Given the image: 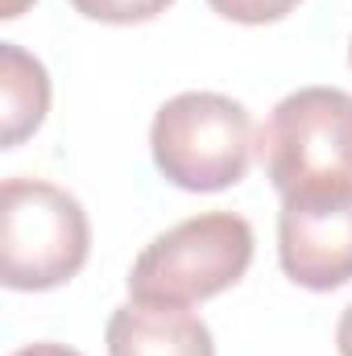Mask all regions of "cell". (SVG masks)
Masks as SVG:
<instances>
[{"label":"cell","instance_id":"9","mask_svg":"<svg viewBox=\"0 0 352 356\" xmlns=\"http://www.w3.org/2000/svg\"><path fill=\"white\" fill-rule=\"evenodd\" d=\"M207 4L237 25H269L298 8V0H207Z\"/></svg>","mask_w":352,"mask_h":356},{"label":"cell","instance_id":"5","mask_svg":"<svg viewBox=\"0 0 352 356\" xmlns=\"http://www.w3.org/2000/svg\"><path fill=\"white\" fill-rule=\"evenodd\" d=\"M278 261L294 286L315 294L352 282V199H282Z\"/></svg>","mask_w":352,"mask_h":356},{"label":"cell","instance_id":"7","mask_svg":"<svg viewBox=\"0 0 352 356\" xmlns=\"http://www.w3.org/2000/svg\"><path fill=\"white\" fill-rule=\"evenodd\" d=\"M50 112V75L17 42H0V145L13 149L42 129Z\"/></svg>","mask_w":352,"mask_h":356},{"label":"cell","instance_id":"13","mask_svg":"<svg viewBox=\"0 0 352 356\" xmlns=\"http://www.w3.org/2000/svg\"><path fill=\"white\" fill-rule=\"evenodd\" d=\"M349 63H352V42H349Z\"/></svg>","mask_w":352,"mask_h":356},{"label":"cell","instance_id":"1","mask_svg":"<svg viewBox=\"0 0 352 356\" xmlns=\"http://www.w3.org/2000/svg\"><path fill=\"white\" fill-rule=\"evenodd\" d=\"M257 154L282 199H352V95L290 91L269 112Z\"/></svg>","mask_w":352,"mask_h":356},{"label":"cell","instance_id":"10","mask_svg":"<svg viewBox=\"0 0 352 356\" xmlns=\"http://www.w3.org/2000/svg\"><path fill=\"white\" fill-rule=\"evenodd\" d=\"M13 356H83V353H75V348H67V344H50V340H42V344H25V348H17Z\"/></svg>","mask_w":352,"mask_h":356},{"label":"cell","instance_id":"12","mask_svg":"<svg viewBox=\"0 0 352 356\" xmlns=\"http://www.w3.org/2000/svg\"><path fill=\"white\" fill-rule=\"evenodd\" d=\"M29 4H33V0H4V4H0V17H4V21H13V17H21Z\"/></svg>","mask_w":352,"mask_h":356},{"label":"cell","instance_id":"11","mask_svg":"<svg viewBox=\"0 0 352 356\" xmlns=\"http://www.w3.org/2000/svg\"><path fill=\"white\" fill-rule=\"evenodd\" d=\"M336 348H340V356H352V302L344 307V315L336 323Z\"/></svg>","mask_w":352,"mask_h":356},{"label":"cell","instance_id":"6","mask_svg":"<svg viewBox=\"0 0 352 356\" xmlns=\"http://www.w3.org/2000/svg\"><path fill=\"white\" fill-rule=\"evenodd\" d=\"M108 356H216L211 327L186 307L125 302L104 327Z\"/></svg>","mask_w":352,"mask_h":356},{"label":"cell","instance_id":"2","mask_svg":"<svg viewBox=\"0 0 352 356\" xmlns=\"http://www.w3.org/2000/svg\"><path fill=\"white\" fill-rule=\"evenodd\" d=\"M253 266V228L237 211H203L154 236L129 269L133 302L191 307L237 286Z\"/></svg>","mask_w":352,"mask_h":356},{"label":"cell","instance_id":"8","mask_svg":"<svg viewBox=\"0 0 352 356\" xmlns=\"http://www.w3.org/2000/svg\"><path fill=\"white\" fill-rule=\"evenodd\" d=\"M75 13H83L88 21H104V25H141L154 21L158 13H166L175 0H71Z\"/></svg>","mask_w":352,"mask_h":356},{"label":"cell","instance_id":"3","mask_svg":"<svg viewBox=\"0 0 352 356\" xmlns=\"http://www.w3.org/2000/svg\"><path fill=\"white\" fill-rule=\"evenodd\" d=\"M91 224L83 203L46 178L0 186V282L8 290H54L88 266Z\"/></svg>","mask_w":352,"mask_h":356},{"label":"cell","instance_id":"4","mask_svg":"<svg viewBox=\"0 0 352 356\" xmlns=\"http://www.w3.org/2000/svg\"><path fill=\"white\" fill-rule=\"evenodd\" d=\"M150 154L166 182L182 191H228L249 175L253 116L220 91H182L150 124Z\"/></svg>","mask_w":352,"mask_h":356}]
</instances>
